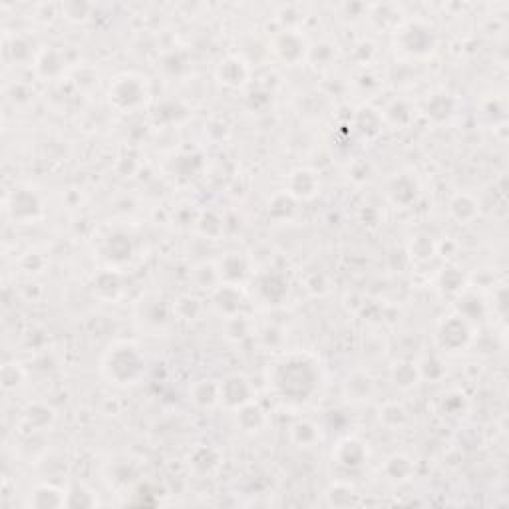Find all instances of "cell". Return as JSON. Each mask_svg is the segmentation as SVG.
I'll return each mask as SVG.
<instances>
[{"mask_svg":"<svg viewBox=\"0 0 509 509\" xmlns=\"http://www.w3.org/2000/svg\"><path fill=\"white\" fill-rule=\"evenodd\" d=\"M302 40L293 32H285L277 38V52L288 62L299 60L302 56Z\"/></svg>","mask_w":509,"mask_h":509,"instance_id":"1","label":"cell"}]
</instances>
